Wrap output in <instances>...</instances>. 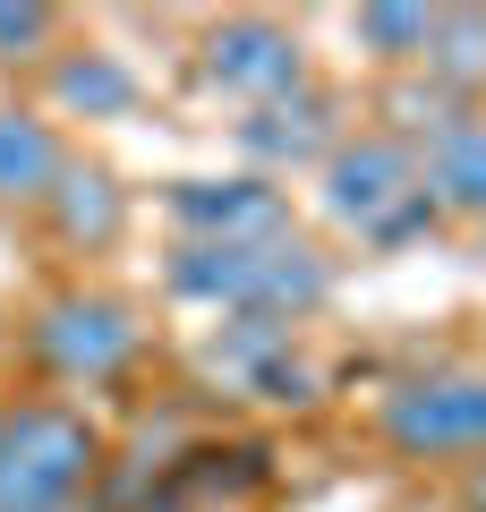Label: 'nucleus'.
Listing matches in <instances>:
<instances>
[{
	"instance_id": "nucleus-12",
	"label": "nucleus",
	"mask_w": 486,
	"mask_h": 512,
	"mask_svg": "<svg viewBox=\"0 0 486 512\" xmlns=\"http://www.w3.org/2000/svg\"><path fill=\"white\" fill-rule=\"evenodd\" d=\"M418 69H427L452 103H469V94L486 86V9H435L427 60H418Z\"/></svg>"
},
{
	"instance_id": "nucleus-15",
	"label": "nucleus",
	"mask_w": 486,
	"mask_h": 512,
	"mask_svg": "<svg viewBox=\"0 0 486 512\" xmlns=\"http://www.w3.org/2000/svg\"><path fill=\"white\" fill-rule=\"evenodd\" d=\"M427 26H435V9H410V0H376V9H359L350 18V35H359V52L367 60H427Z\"/></svg>"
},
{
	"instance_id": "nucleus-14",
	"label": "nucleus",
	"mask_w": 486,
	"mask_h": 512,
	"mask_svg": "<svg viewBox=\"0 0 486 512\" xmlns=\"http://www.w3.org/2000/svg\"><path fill=\"white\" fill-rule=\"evenodd\" d=\"M43 205L60 214V231H69L77 248H103V239H120V214H128L120 188H111V171H86V163L60 171V188H52Z\"/></svg>"
},
{
	"instance_id": "nucleus-4",
	"label": "nucleus",
	"mask_w": 486,
	"mask_h": 512,
	"mask_svg": "<svg viewBox=\"0 0 486 512\" xmlns=\"http://www.w3.org/2000/svg\"><path fill=\"white\" fill-rule=\"evenodd\" d=\"M376 436L401 461H478L486 453V367H427L376 402Z\"/></svg>"
},
{
	"instance_id": "nucleus-1",
	"label": "nucleus",
	"mask_w": 486,
	"mask_h": 512,
	"mask_svg": "<svg viewBox=\"0 0 486 512\" xmlns=\"http://www.w3.org/2000/svg\"><path fill=\"white\" fill-rule=\"evenodd\" d=\"M162 282L197 308H222V316H316L333 299V265H324L316 239L299 231H273V239H180Z\"/></svg>"
},
{
	"instance_id": "nucleus-3",
	"label": "nucleus",
	"mask_w": 486,
	"mask_h": 512,
	"mask_svg": "<svg viewBox=\"0 0 486 512\" xmlns=\"http://www.w3.org/2000/svg\"><path fill=\"white\" fill-rule=\"evenodd\" d=\"M324 214L359 231L367 248H401V239L435 231V197L418 180V146L393 128H359L324 154Z\"/></svg>"
},
{
	"instance_id": "nucleus-6",
	"label": "nucleus",
	"mask_w": 486,
	"mask_h": 512,
	"mask_svg": "<svg viewBox=\"0 0 486 512\" xmlns=\"http://www.w3.org/2000/svg\"><path fill=\"white\" fill-rule=\"evenodd\" d=\"M197 69H205V86H214V94H231V103H248V111H265V103H282V94L307 86L299 35H290L282 18H265V9L214 18V26H205V43H197Z\"/></svg>"
},
{
	"instance_id": "nucleus-2",
	"label": "nucleus",
	"mask_w": 486,
	"mask_h": 512,
	"mask_svg": "<svg viewBox=\"0 0 486 512\" xmlns=\"http://www.w3.org/2000/svg\"><path fill=\"white\" fill-rule=\"evenodd\" d=\"M103 478V427L77 402H0V512H77Z\"/></svg>"
},
{
	"instance_id": "nucleus-13",
	"label": "nucleus",
	"mask_w": 486,
	"mask_h": 512,
	"mask_svg": "<svg viewBox=\"0 0 486 512\" xmlns=\"http://www.w3.org/2000/svg\"><path fill=\"white\" fill-rule=\"evenodd\" d=\"M52 103H60V111H86V120H120V111L137 103V77H128L111 52H60Z\"/></svg>"
},
{
	"instance_id": "nucleus-10",
	"label": "nucleus",
	"mask_w": 486,
	"mask_h": 512,
	"mask_svg": "<svg viewBox=\"0 0 486 512\" xmlns=\"http://www.w3.org/2000/svg\"><path fill=\"white\" fill-rule=\"evenodd\" d=\"M171 222L188 239H273L290 231V205L265 180H171Z\"/></svg>"
},
{
	"instance_id": "nucleus-8",
	"label": "nucleus",
	"mask_w": 486,
	"mask_h": 512,
	"mask_svg": "<svg viewBox=\"0 0 486 512\" xmlns=\"http://www.w3.org/2000/svg\"><path fill=\"white\" fill-rule=\"evenodd\" d=\"M418 180H427L435 214H469L486 222V111L452 103L444 120H418Z\"/></svg>"
},
{
	"instance_id": "nucleus-5",
	"label": "nucleus",
	"mask_w": 486,
	"mask_h": 512,
	"mask_svg": "<svg viewBox=\"0 0 486 512\" xmlns=\"http://www.w3.org/2000/svg\"><path fill=\"white\" fill-rule=\"evenodd\" d=\"M35 359L52 367L60 384H111L128 359L145 350V325H137V308L128 299H111V291H52L35 308Z\"/></svg>"
},
{
	"instance_id": "nucleus-7",
	"label": "nucleus",
	"mask_w": 486,
	"mask_h": 512,
	"mask_svg": "<svg viewBox=\"0 0 486 512\" xmlns=\"http://www.w3.org/2000/svg\"><path fill=\"white\" fill-rule=\"evenodd\" d=\"M205 359L256 402H316V367L299 350V325H282V316H231Z\"/></svg>"
},
{
	"instance_id": "nucleus-16",
	"label": "nucleus",
	"mask_w": 486,
	"mask_h": 512,
	"mask_svg": "<svg viewBox=\"0 0 486 512\" xmlns=\"http://www.w3.org/2000/svg\"><path fill=\"white\" fill-rule=\"evenodd\" d=\"M60 35V9H43V0H0V60H43Z\"/></svg>"
},
{
	"instance_id": "nucleus-11",
	"label": "nucleus",
	"mask_w": 486,
	"mask_h": 512,
	"mask_svg": "<svg viewBox=\"0 0 486 512\" xmlns=\"http://www.w3.org/2000/svg\"><path fill=\"white\" fill-rule=\"evenodd\" d=\"M69 171V146L43 111H0V205H43Z\"/></svg>"
},
{
	"instance_id": "nucleus-9",
	"label": "nucleus",
	"mask_w": 486,
	"mask_h": 512,
	"mask_svg": "<svg viewBox=\"0 0 486 512\" xmlns=\"http://www.w3.org/2000/svg\"><path fill=\"white\" fill-rule=\"evenodd\" d=\"M342 137H350V128H342V103H333L324 86H299V94H282V103H265V111L239 120V154H256V163H273V171L324 163Z\"/></svg>"
}]
</instances>
